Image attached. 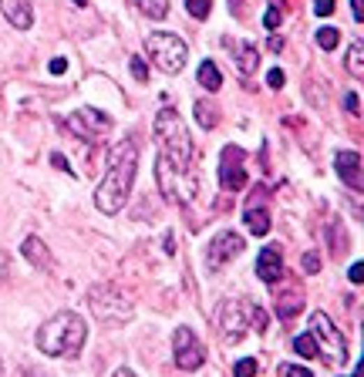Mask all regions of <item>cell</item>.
<instances>
[{
    "mask_svg": "<svg viewBox=\"0 0 364 377\" xmlns=\"http://www.w3.org/2000/svg\"><path fill=\"white\" fill-rule=\"evenodd\" d=\"M135 172H138V145L132 138H122L108 151V172H105V179L95 192L98 212H105V216L122 212V206L129 202V192H132Z\"/></svg>",
    "mask_w": 364,
    "mask_h": 377,
    "instance_id": "1",
    "label": "cell"
},
{
    "mask_svg": "<svg viewBox=\"0 0 364 377\" xmlns=\"http://www.w3.org/2000/svg\"><path fill=\"white\" fill-rule=\"evenodd\" d=\"M85 340H88L85 320L78 313H71V310H61L51 320H44L34 343H38L41 354H48V357H75L78 350L85 347Z\"/></svg>",
    "mask_w": 364,
    "mask_h": 377,
    "instance_id": "2",
    "label": "cell"
},
{
    "mask_svg": "<svg viewBox=\"0 0 364 377\" xmlns=\"http://www.w3.org/2000/svg\"><path fill=\"white\" fill-rule=\"evenodd\" d=\"M155 138H159V158H166L175 169H189L192 165V138L186 121L173 112L162 108L155 118Z\"/></svg>",
    "mask_w": 364,
    "mask_h": 377,
    "instance_id": "3",
    "label": "cell"
},
{
    "mask_svg": "<svg viewBox=\"0 0 364 377\" xmlns=\"http://www.w3.org/2000/svg\"><path fill=\"white\" fill-rule=\"evenodd\" d=\"M88 306L98 320L105 323H129L135 317V303L129 300L125 290H118L115 283H98L88 290Z\"/></svg>",
    "mask_w": 364,
    "mask_h": 377,
    "instance_id": "4",
    "label": "cell"
},
{
    "mask_svg": "<svg viewBox=\"0 0 364 377\" xmlns=\"http://www.w3.org/2000/svg\"><path fill=\"white\" fill-rule=\"evenodd\" d=\"M155 179H159V188H162V195L175 202V206H189L192 199H196V192H199V175L196 169H175L169 165L166 158H159L155 162Z\"/></svg>",
    "mask_w": 364,
    "mask_h": 377,
    "instance_id": "5",
    "label": "cell"
},
{
    "mask_svg": "<svg viewBox=\"0 0 364 377\" xmlns=\"http://www.w3.org/2000/svg\"><path fill=\"white\" fill-rule=\"evenodd\" d=\"M145 57H152V64L162 75H179V71L186 68L189 47H186V40L175 38V34L155 31V34L145 38Z\"/></svg>",
    "mask_w": 364,
    "mask_h": 377,
    "instance_id": "6",
    "label": "cell"
},
{
    "mask_svg": "<svg viewBox=\"0 0 364 377\" xmlns=\"http://www.w3.org/2000/svg\"><path fill=\"white\" fill-rule=\"evenodd\" d=\"M310 334H314V340H317L321 357L330 360L334 367L347 364V340H344V334L334 327V320L327 317L324 310H314V313H310Z\"/></svg>",
    "mask_w": 364,
    "mask_h": 377,
    "instance_id": "7",
    "label": "cell"
},
{
    "mask_svg": "<svg viewBox=\"0 0 364 377\" xmlns=\"http://www.w3.org/2000/svg\"><path fill=\"white\" fill-rule=\"evenodd\" d=\"M173 357H175V367L179 371H199L203 364H206V347H203V340L192 334L189 327H175L173 334Z\"/></svg>",
    "mask_w": 364,
    "mask_h": 377,
    "instance_id": "8",
    "label": "cell"
},
{
    "mask_svg": "<svg viewBox=\"0 0 364 377\" xmlns=\"http://www.w3.org/2000/svg\"><path fill=\"white\" fill-rule=\"evenodd\" d=\"M249 306L253 303L247 300H226L219 306V313H216V323H219V334L226 343H236V340L247 334L249 327Z\"/></svg>",
    "mask_w": 364,
    "mask_h": 377,
    "instance_id": "9",
    "label": "cell"
},
{
    "mask_svg": "<svg viewBox=\"0 0 364 377\" xmlns=\"http://www.w3.org/2000/svg\"><path fill=\"white\" fill-rule=\"evenodd\" d=\"M219 186L226 188V192L247 188V155L236 145H226L223 155H219Z\"/></svg>",
    "mask_w": 364,
    "mask_h": 377,
    "instance_id": "10",
    "label": "cell"
},
{
    "mask_svg": "<svg viewBox=\"0 0 364 377\" xmlns=\"http://www.w3.org/2000/svg\"><path fill=\"white\" fill-rule=\"evenodd\" d=\"M68 128H71L78 138H85V142H98L101 135L112 128V118L101 114L98 108H78V112L68 118Z\"/></svg>",
    "mask_w": 364,
    "mask_h": 377,
    "instance_id": "11",
    "label": "cell"
},
{
    "mask_svg": "<svg viewBox=\"0 0 364 377\" xmlns=\"http://www.w3.org/2000/svg\"><path fill=\"white\" fill-rule=\"evenodd\" d=\"M243 236L240 232H230V229H223V232H216L212 236L210 249H206V263L216 269V266H226L230 260H236L240 253H243Z\"/></svg>",
    "mask_w": 364,
    "mask_h": 377,
    "instance_id": "12",
    "label": "cell"
},
{
    "mask_svg": "<svg viewBox=\"0 0 364 377\" xmlns=\"http://www.w3.org/2000/svg\"><path fill=\"white\" fill-rule=\"evenodd\" d=\"M334 169H337V175H341V182H344L347 188H354V192H361L364 179H361V155L358 151H337L334 155Z\"/></svg>",
    "mask_w": 364,
    "mask_h": 377,
    "instance_id": "13",
    "label": "cell"
},
{
    "mask_svg": "<svg viewBox=\"0 0 364 377\" xmlns=\"http://www.w3.org/2000/svg\"><path fill=\"white\" fill-rule=\"evenodd\" d=\"M223 44H226V51L233 54V64H236L240 77H249L253 71H256L260 54H256V47H253V44H243V40H233V38H226Z\"/></svg>",
    "mask_w": 364,
    "mask_h": 377,
    "instance_id": "14",
    "label": "cell"
},
{
    "mask_svg": "<svg viewBox=\"0 0 364 377\" xmlns=\"http://www.w3.org/2000/svg\"><path fill=\"white\" fill-rule=\"evenodd\" d=\"M256 276L263 283H277L284 276V256L277 246H263L260 256H256Z\"/></svg>",
    "mask_w": 364,
    "mask_h": 377,
    "instance_id": "15",
    "label": "cell"
},
{
    "mask_svg": "<svg viewBox=\"0 0 364 377\" xmlns=\"http://www.w3.org/2000/svg\"><path fill=\"white\" fill-rule=\"evenodd\" d=\"M0 10L17 31H31V24H34V0H0Z\"/></svg>",
    "mask_w": 364,
    "mask_h": 377,
    "instance_id": "16",
    "label": "cell"
},
{
    "mask_svg": "<svg viewBox=\"0 0 364 377\" xmlns=\"http://www.w3.org/2000/svg\"><path fill=\"white\" fill-rule=\"evenodd\" d=\"M20 253H24V260L31 266H38L41 273H51V269H54V256H51V249H48L44 239H38V236H27L24 246H20Z\"/></svg>",
    "mask_w": 364,
    "mask_h": 377,
    "instance_id": "17",
    "label": "cell"
},
{
    "mask_svg": "<svg viewBox=\"0 0 364 377\" xmlns=\"http://www.w3.org/2000/svg\"><path fill=\"white\" fill-rule=\"evenodd\" d=\"M247 229L253 232V236H267L270 232V212L267 206H247Z\"/></svg>",
    "mask_w": 364,
    "mask_h": 377,
    "instance_id": "18",
    "label": "cell"
},
{
    "mask_svg": "<svg viewBox=\"0 0 364 377\" xmlns=\"http://www.w3.org/2000/svg\"><path fill=\"white\" fill-rule=\"evenodd\" d=\"M196 77H199V84H203L206 91H219V88H223V71L216 68V61H203L199 71H196Z\"/></svg>",
    "mask_w": 364,
    "mask_h": 377,
    "instance_id": "19",
    "label": "cell"
},
{
    "mask_svg": "<svg viewBox=\"0 0 364 377\" xmlns=\"http://www.w3.org/2000/svg\"><path fill=\"white\" fill-rule=\"evenodd\" d=\"M300 310H304V297H297V293H287V297L277 300V317L280 320H293Z\"/></svg>",
    "mask_w": 364,
    "mask_h": 377,
    "instance_id": "20",
    "label": "cell"
},
{
    "mask_svg": "<svg viewBox=\"0 0 364 377\" xmlns=\"http://www.w3.org/2000/svg\"><path fill=\"white\" fill-rule=\"evenodd\" d=\"M361 57H364V40L358 38L354 44H351V51H347V71L358 77V81L364 77V61H361Z\"/></svg>",
    "mask_w": 364,
    "mask_h": 377,
    "instance_id": "21",
    "label": "cell"
},
{
    "mask_svg": "<svg viewBox=\"0 0 364 377\" xmlns=\"http://www.w3.org/2000/svg\"><path fill=\"white\" fill-rule=\"evenodd\" d=\"M293 350H297V354H300L304 360L321 357V350H317V340H314V334H297V337H293Z\"/></svg>",
    "mask_w": 364,
    "mask_h": 377,
    "instance_id": "22",
    "label": "cell"
},
{
    "mask_svg": "<svg viewBox=\"0 0 364 377\" xmlns=\"http://www.w3.org/2000/svg\"><path fill=\"white\" fill-rule=\"evenodd\" d=\"M135 7L152 20H162L169 14V0H135Z\"/></svg>",
    "mask_w": 364,
    "mask_h": 377,
    "instance_id": "23",
    "label": "cell"
},
{
    "mask_svg": "<svg viewBox=\"0 0 364 377\" xmlns=\"http://www.w3.org/2000/svg\"><path fill=\"white\" fill-rule=\"evenodd\" d=\"M196 121H199L203 128H216L219 114H216V108H212L210 101H196Z\"/></svg>",
    "mask_w": 364,
    "mask_h": 377,
    "instance_id": "24",
    "label": "cell"
},
{
    "mask_svg": "<svg viewBox=\"0 0 364 377\" xmlns=\"http://www.w3.org/2000/svg\"><path fill=\"white\" fill-rule=\"evenodd\" d=\"M337 40H341L337 27H321V31H317V47H321V51H334Z\"/></svg>",
    "mask_w": 364,
    "mask_h": 377,
    "instance_id": "25",
    "label": "cell"
},
{
    "mask_svg": "<svg viewBox=\"0 0 364 377\" xmlns=\"http://www.w3.org/2000/svg\"><path fill=\"white\" fill-rule=\"evenodd\" d=\"M186 10H189V17L206 20L212 10V0H186Z\"/></svg>",
    "mask_w": 364,
    "mask_h": 377,
    "instance_id": "26",
    "label": "cell"
},
{
    "mask_svg": "<svg viewBox=\"0 0 364 377\" xmlns=\"http://www.w3.org/2000/svg\"><path fill=\"white\" fill-rule=\"evenodd\" d=\"M253 374H256V360L253 357H243L233 364V377H253Z\"/></svg>",
    "mask_w": 364,
    "mask_h": 377,
    "instance_id": "27",
    "label": "cell"
},
{
    "mask_svg": "<svg viewBox=\"0 0 364 377\" xmlns=\"http://www.w3.org/2000/svg\"><path fill=\"white\" fill-rule=\"evenodd\" d=\"M129 68H132V77H135V81H142V84L149 81V64H145V57H138V54H135Z\"/></svg>",
    "mask_w": 364,
    "mask_h": 377,
    "instance_id": "28",
    "label": "cell"
},
{
    "mask_svg": "<svg viewBox=\"0 0 364 377\" xmlns=\"http://www.w3.org/2000/svg\"><path fill=\"white\" fill-rule=\"evenodd\" d=\"M277 377H314L307 367H300V364H280L277 367Z\"/></svg>",
    "mask_w": 364,
    "mask_h": 377,
    "instance_id": "29",
    "label": "cell"
},
{
    "mask_svg": "<svg viewBox=\"0 0 364 377\" xmlns=\"http://www.w3.org/2000/svg\"><path fill=\"white\" fill-rule=\"evenodd\" d=\"M280 20H284V14H280L277 7H270L267 14H263V27H267V31H277V27H280Z\"/></svg>",
    "mask_w": 364,
    "mask_h": 377,
    "instance_id": "30",
    "label": "cell"
},
{
    "mask_svg": "<svg viewBox=\"0 0 364 377\" xmlns=\"http://www.w3.org/2000/svg\"><path fill=\"white\" fill-rule=\"evenodd\" d=\"M300 263H304L307 273H317V269H321V256L310 249V253H304V260H300Z\"/></svg>",
    "mask_w": 364,
    "mask_h": 377,
    "instance_id": "31",
    "label": "cell"
},
{
    "mask_svg": "<svg viewBox=\"0 0 364 377\" xmlns=\"http://www.w3.org/2000/svg\"><path fill=\"white\" fill-rule=\"evenodd\" d=\"M330 10H334V0H314V14L317 17H327Z\"/></svg>",
    "mask_w": 364,
    "mask_h": 377,
    "instance_id": "32",
    "label": "cell"
},
{
    "mask_svg": "<svg viewBox=\"0 0 364 377\" xmlns=\"http://www.w3.org/2000/svg\"><path fill=\"white\" fill-rule=\"evenodd\" d=\"M347 280L351 283H361L364 280V263L358 260V263H351V269H347Z\"/></svg>",
    "mask_w": 364,
    "mask_h": 377,
    "instance_id": "33",
    "label": "cell"
},
{
    "mask_svg": "<svg viewBox=\"0 0 364 377\" xmlns=\"http://www.w3.org/2000/svg\"><path fill=\"white\" fill-rule=\"evenodd\" d=\"M344 108L351 114H361V98L358 94H344Z\"/></svg>",
    "mask_w": 364,
    "mask_h": 377,
    "instance_id": "34",
    "label": "cell"
},
{
    "mask_svg": "<svg viewBox=\"0 0 364 377\" xmlns=\"http://www.w3.org/2000/svg\"><path fill=\"white\" fill-rule=\"evenodd\" d=\"M267 84H270V88H284V71H280V68H273V71L267 75Z\"/></svg>",
    "mask_w": 364,
    "mask_h": 377,
    "instance_id": "35",
    "label": "cell"
},
{
    "mask_svg": "<svg viewBox=\"0 0 364 377\" xmlns=\"http://www.w3.org/2000/svg\"><path fill=\"white\" fill-rule=\"evenodd\" d=\"M364 0H351V14H354V20H358V24H361L364 20V7H361Z\"/></svg>",
    "mask_w": 364,
    "mask_h": 377,
    "instance_id": "36",
    "label": "cell"
},
{
    "mask_svg": "<svg viewBox=\"0 0 364 377\" xmlns=\"http://www.w3.org/2000/svg\"><path fill=\"white\" fill-rule=\"evenodd\" d=\"M48 68H51V71H54V75H61V71H64V68H68V61H64V57H54V61H51V64H48Z\"/></svg>",
    "mask_w": 364,
    "mask_h": 377,
    "instance_id": "37",
    "label": "cell"
},
{
    "mask_svg": "<svg viewBox=\"0 0 364 377\" xmlns=\"http://www.w3.org/2000/svg\"><path fill=\"white\" fill-rule=\"evenodd\" d=\"M267 47H270V51H284V40H280V38H273V34H270Z\"/></svg>",
    "mask_w": 364,
    "mask_h": 377,
    "instance_id": "38",
    "label": "cell"
},
{
    "mask_svg": "<svg viewBox=\"0 0 364 377\" xmlns=\"http://www.w3.org/2000/svg\"><path fill=\"white\" fill-rule=\"evenodd\" d=\"M112 377H135V374H132V371H129V367H118V371H115V374H112Z\"/></svg>",
    "mask_w": 364,
    "mask_h": 377,
    "instance_id": "39",
    "label": "cell"
},
{
    "mask_svg": "<svg viewBox=\"0 0 364 377\" xmlns=\"http://www.w3.org/2000/svg\"><path fill=\"white\" fill-rule=\"evenodd\" d=\"M0 374H3V367H0Z\"/></svg>",
    "mask_w": 364,
    "mask_h": 377,
    "instance_id": "40",
    "label": "cell"
}]
</instances>
